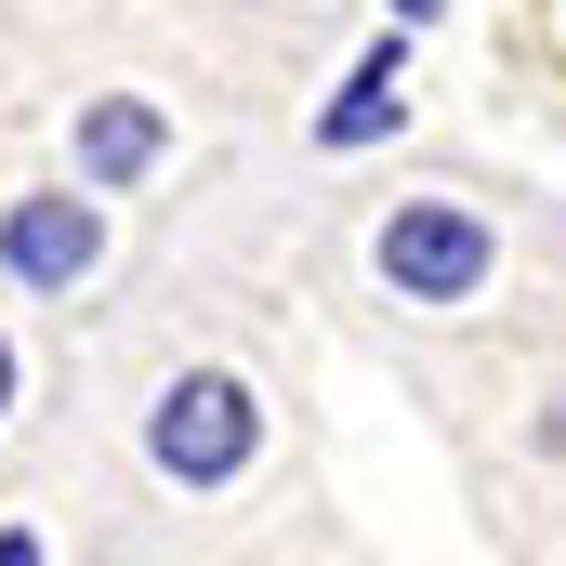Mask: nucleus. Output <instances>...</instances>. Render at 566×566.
<instances>
[{"label": "nucleus", "instance_id": "f257e3e1", "mask_svg": "<svg viewBox=\"0 0 566 566\" xmlns=\"http://www.w3.org/2000/svg\"><path fill=\"white\" fill-rule=\"evenodd\" d=\"M145 461H158L171 488H238V474L264 461V396H251L238 369H171L158 409H145Z\"/></svg>", "mask_w": 566, "mask_h": 566}, {"label": "nucleus", "instance_id": "f03ea898", "mask_svg": "<svg viewBox=\"0 0 566 566\" xmlns=\"http://www.w3.org/2000/svg\"><path fill=\"white\" fill-rule=\"evenodd\" d=\"M369 264H382V290L396 303H474V290L501 277V224L474 211V198H396L382 211V238H369Z\"/></svg>", "mask_w": 566, "mask_h": 566}, {"label": "nucleus", "instance_id": "7ed1b4c3", "mask_svg": "<svg viewBox=\"0 0 566 566\" xmlns=\"http://www.w3.org/2000/svg\"><path fill=\"white\" fill-rule=\"evenodd\" d=\"M93 264H106V185H27V198H0V277L13 290L66 303Z\"/></svg>", "mask_w": 566, "mask_h": 566}, {"label": "nucleus", "instance_id": "20e7f679", "mask_svg": "<svg viewBox=\"0 0 566 566\" xmlns=\"http://www.w3.org/2000/svg\"><path fill=\"white\" fill-rule=\"evenodd\" d=\"M158 158H171V119H158L145 93H80V119H66V171H80V185L133 198Z\"/></svg>", "mask_w": 566, "mask_h": 566}, {"label": "nucleus", "instance_id": "39448f33", "mask_svg": "<svg viewBox=\"0 0 566 566\" xmlns=\"http://www.w3.org/2000/svg\"><path fill=\"white\" fill-rule=\"evenodd\" d=\"M396 119H409V27H396V40H369V53L343 66V93L316 106V145H329V158H356V145H382Z\"/></svg>", "mask_w": 566, "mask_h": 566}, {"label": "nucleus", "instance_id": "423d86ee", "mask_svg": "<svg viewBox=\"0 0 566 566\" xmlns=\"http://www.w3.org/2000/svg\"><path fill=\"white\" fill-rule=\"evenodd\" d=\"M13 396H27V356H13V329H0V422H13Z\"/></svg>", "mask_w": 566, "mask_h": 566}, {"label": "nucleus", "instance_id": "0eeeda50", "mask_svg": "<svg viewBox=\"0 0 566 566\" xmlns=\"http://www.w3.org/2000/svg\"><path fill=\"white\" fill-rule=\"evenodd\" d=\"M396 27H434V0H396Z\"/></svg>", "mask_w": 566, "mask_h": 566}]
</instances>
